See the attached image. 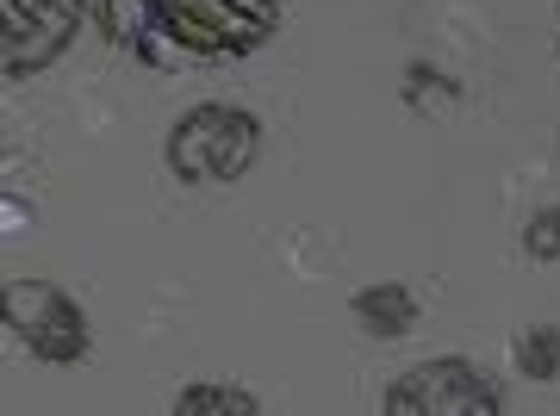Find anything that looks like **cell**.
<instances>
[{"label":"cell","instance_id":"cell-12","mask_svg":"<svg viewBox=\"0 0 560 416\" xmlns=\"http://www.w3.org/2000/svg\"><path fill=\"white\" fill-rule=\"evenodd\" d=\"M555 44H560V38H555Z\"/></svg>","mask_w":560,"mask_h":416},{"label":"cell","instance_id":"cell-4","mask_svg":"<svg viewBox=\"0 0 560 416\" xmlns=\"http://www.w3.org/2000/svg\"><path fill=\"white\" fill-rule=\"evenodd\" d=\"M81 0H7L0 13V69L7 75H38L75 44Z\"/></svg>","mask_w":560,"mask_h":416},{"label":"cell","instance_id":"cell-7","mask_svg":"<svg viewBox=\"0 0 560 416\" xmlns=\"http://www.w3.org/2000/svg\"><path fill=\"white\" fill-rule=\"evenodd\" d=\"M511 348H517V367L529 385H555L560 379V323H529Z\"/></svg>","mask_w":560,"mask_h":416},{"label":"cell","instance_id":"cell-11","mask_svg":"<svg viewBox=\"0 0 560 416\" xmlns=\"http://www.w3.org/2000/svg\"><path fill=\"white\" fill-rule=\"evenodd\" d=\"M523 255L541 261V268H555L560 261V205H541L536 218L523 224Z\"/></svg>","mask_w":560,"mask_h":416},{"label":"cell","instance_id":"cell-8","mask_svg":"<svg viewBox=\"0 0 560 416\" xmlns=\"http://www.w3.org/2000/svg\"><path fill=\"white\" fill-rule=\"evenodd\" d=\"M162 32H168L187 57H237V44L224 38L219 25L194 20V13H180V7H162Z\"/></svg>","mask_w":560,"mask_h":416},{"label":"cell","instance_id":"cell-3","mask_svg":"<svg viewBox=\"0 0 560 416\" xmlns=\"http://www.w3.org/2000/svg\"><path fill=\"white\" fill-rule=\"evenodd\" d=\"M386 416H499L504 397L486 373H474L467 360L442 355V360H418L411 373H399L381 397Z\"/></svg>","mask_w":560,"mask_h":416},{"label":"cell","instance_id":"cell-6","mask_svg":"<svg viewBox=\"0 0 560 416\" xmlns=\"http://www.w3.org/2000/svg\"><path fill=\"white\" fill-rule=\"evenodd\" d=\"M175 416H261V397L249 385H224V379H194V385H180Z\"/></svg>","mask_w":560,"mask_h":416},{"label":"cell","instance_id":"cell-5","mask_svg":"<svg viewBox=\"0 0 560 416\" xmlns=\"http://www.w3.org/2000/svg\"><path fill=\"white\" fill-rule=\"evenodd\" d=\"M349 311H355V323L368 330V336L381 342H399L411 336V323H418V293L411 286H399V280H381V286H361L355 298H349Z\"/></svg>","mask_w":560,"mask_h":416},{"label":"cell","instance_id":"cell-10","mask_svg":"<svg viewBox=\"0 0 560 416\" xmlns=\"http://www.w3.org/2000/svg\"><path fill=\"white\" fill-rule=\"evenodd\" d=\"M156 25V0H106V38L125 44V50H143Z\"/></svg>","mask_w":560,"mask_h":416},{"label":"cell","instance_id":"cell-1","mask_svg":"<svg viewBox=\"0 0 560 416\" xmlns=\"http://www.w3.org/2000/svg\"><path fill=\"white\" fill-rule=\"evenodd\" d=\"M168 168H175L187 187H212V180H243L261 156V119L256 112H237V106H194L180 112L175 131H168Z\"/></svg>","mask_w":560,"mask_h":416},{"label":"cell","instance_id":"cell-2","mask_svg":"<svg viewBox=\"0 0 560 416\" xmlns=\"http://www.w3.org/2000/svg\"><path fill=\"white\" fill-rule=\"evenodd\" d=\"M0 323H7V336H20L50 367H75L94 348L81 305L62 286H50V280H7L0 286Z\"/></svg>","mask_w":560,"mask_h":416},{"label":"cell","instance_id":"cell-9","mask_svg":"<svg viewBox=\"0 0 560 416\" xmlns=\"http://www.w3.org/2000/svg\"><path fill=\"white\" fill-rule=\"evenodd\" d=\"M455 99H460V81L442 75L436 62H411L405 69V106L411 112H448Z\"/></svg>","mask_w":560,"mask_h":416}]
</instances>
